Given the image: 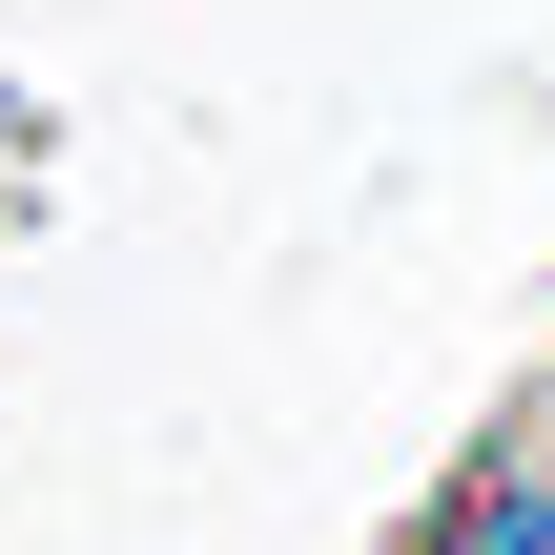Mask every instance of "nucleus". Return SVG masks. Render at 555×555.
I'll use <instances>...</instances> for the list:
<instances>
[{"mask_svg": "<svg viewBox=\"0 0 555 555\" xmlns=\"http://www.w3.org/2000/svg\"><path fill=\"white\" fill-rule=\"evenodd\" d=\"M453 555H555V474H515V494H474V515H453Z\"/></svg>", "mask_w": 555, "mask_h": 555, "instance_id": "f257e3e1", "label": "nucleus"}]
</instances>
